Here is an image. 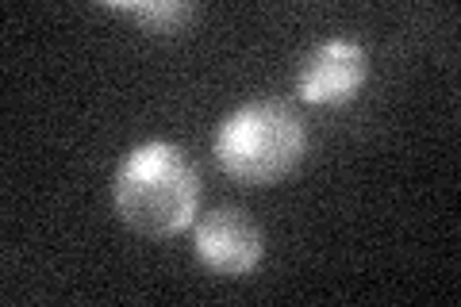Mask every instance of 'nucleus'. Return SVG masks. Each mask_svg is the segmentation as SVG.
<instances>
[{"label": "nucleus", "instance_id": "obj_2", "mask_svg": "<svg viewBox=\"0 0 461 307\" xmlns=\"http://www.w3.org/2000/svg\"><path fill=\"white\" fill-rule=\"evenodd\" d=\"M308 154V127L281 100H247L215 131V162L230 181L269 188L285 181Z\"/></svg>", "mask_w": 461, "mask_h": 307}, {"label": "nucleus", "instance_id": "obj_3", "mask_svg": "<svg viewBox=\"0 0 461 307\" xmlns=\"http://www.w3.org/2000/svg\"><path fill=\"white\" fill-rule=\"evenodd\" d=\"M369 81V54L354 39H323L300 58L296 100L312 108H346L362 96Z\"/></svg>", "mask_w": 461, "mask_h": 307}, {"label": "nucleus", "instance_id": "obj_4", "mask_svg": "<svg viewBox=\"0 0 461 307\" xmlns=\"http://www.w3.org/2000/svg\"><path fill=\"white\" fill-rule=\"evenodd\" d=\"M193 254L215 276H247L266 257V230L242 208H212L193 223Z\"/></svg>", "mask_w": 461, "mask_h": 307}, {"label": "nucleus", "instance_id": "obj_1", "mask_svg": "<svg viewBox=\"0 0 461 307\" xmlns=\"http://www.w3.org/2000/svg\"><path fill=\"white\" fill-rule=\"evenodd\" d=\"M112 208L142 239H177L196 223L200 177L181 146L166 139L139 142L112 177Z\"/></svg>", "mask_w": 461, "mask_h": 307}, {"label": "nucleus", "instance_id": "obj_5", "mask_svg": "<svg viewBox=\"0 0 461 307\" xmlns=\"http://www.w3.org/2000/svg\"><path fill=\"white\" fill-rule=\"evenodd\" d=\"M108 8L127 16L147 35H181L196 16V8L185 5V0H115Z\"/></svg>", "mask_w": 461, "mask_h": 307}]
</instances>
